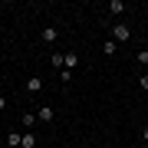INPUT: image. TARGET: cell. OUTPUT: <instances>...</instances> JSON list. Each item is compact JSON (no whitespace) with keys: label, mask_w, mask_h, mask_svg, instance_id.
<instances>
[{"label":"cell","mask_w":148,"mask_h":148,"mask_svg":"<svg viewBox=\"0 0 148 148\" xmlns=\"http://www.w3.org/2000/svg\"><path fill=\"white\" fill-rule=\"evenodd\" d=\"M109 40H115L119 46H122V43H128V40H132V27H128V23H115V27L109 30Z\"/></svg>","instance_id":"obj_1"},{"label":"cell","mask_w":148,"mask_h":148,"mask_svg":"<svg viewBox=\"0 0 148 148\" xmlns=\"http://www.w3.org/2000/svg\"><path fill=\"white\" fill-rule=\"evenodd\" d=\"M106 10H109V16H122V13L128 10V7L122 3V0H109V7H106Z\"/></svg>","instance_id":"obj_2"},{"label":"cell","mask_w":148,"mask_h":148,"mask_svg":"<svg viewBox=\"0 0 148 148\" xmlns=\"http://www.w3.org/2000/svg\"><path fill=\"white\" fill-rule=\"evenodd\" d=\"M36 119L43 122V125H49V122H53V119H56V112H53V109H49V106H43V109H36Z\"/></svg>","instance_id":"obj_3"},{"label":"cell","mask_w":148,"mask_h":148,"mask_svg":"<svg viewBox=\"0 0 148 148\" xmlns=\"http://www.w3.org/2000/svg\"><path fill=\"white\" fill-rule=\"evenodd\" d=\"M40 36H43V43H56L59 40V27H43Z\"/></svg>","instance_id":"obj_4"},{"label":"cell","mask_w":148,"mask_h":148,"mask_svg":"<svg viewBox=\"0 0 148 148\" xmlns=\"http://www.w3.org/2000/svg\"><path fill=\"white\" fill-rule=\"evenodd\" d=\"M36 132H23V138H20V148H36Z\"/></svg>","instance_id":"obj_5"},{"label":"cell","mask_w":148,"mask_h":148,"mask_svg":"<svg viewBox=\"0 0 148 148\" xmlns=\"http://www.w3.org/2000/svg\"><path fill=\"white\" fill-rule=\"evenodd\" d=\"M40 89H43V79H40V76H30V79H27V92H30V95H36Z\"/></svg>","instance_id":"obj_6"},{"label":"cell","mask_w":148,"mask_h":148,"mask_svg":"<svg viewBox=\"0 0 148 148\" xmlns=\"http://www.w3.org/2000/svg\"><path fill=\"white\" fill-rule=\"evenodd\" d=\"M20 138H23V132H7V148H20Z\"/></svg>","instance_id":"obj_7"},{"label":"cell","mask_w":148,"mask_h":148,"mask_svg":"<svg viewBox=\"0 0 148 148\" xmlns=\"http://www.w3.org/2000/svg\"><path fill=\"white\" fill-rule=\"evenodd\" d=\"M76 66H79V53H76V49H69V53H66V69L73 73Z\"/></svg>","instance_id":"obj_8"},{"label":"cell","mask_w":148,"mask_h":148,"mask_svg":"<svg viewBox=\"0 0 148 148\" xmlns=\"http://www.w3.org/2000/svg\"><path fill=\"white\" fill-rule=\"evenodd\" d=\"M102 53H106V56H115L119 53V43L115 40H106V43H102Z\"/></svg>","instance_id":"obj_9"},{"label":"cell","mask_w":148,"mask_h":148,"mask_svg":"<svg viewBox=\"0 0 148 148\" xmlns=\"http://www.w3.org/2000/svg\"><path fill=\"white\" fill-rule=\"evenodd\" d=\"M36 112H27V115H23V128H27V132H33V125H36Z\"/></svg>","instance_id":"obj_10"},{"label":"cell","mask_w":148,"mask_h":148,"mask_svg":"<svg viewBox=\"0 0 148 148\" xmlns=\"http://www.w3.org/2000/svg\"><path fill=\"white\" fill-rule=\"evenodd\" d=\"M49 63H53L56 69H66V53H53V56H49Z\"/></svg>","instance_id":"obj_11"},{"label":"cell","mask_w":148,"mask_h":148,"mask_svg":"<svg viewBox=\"0 0 148 148\" xmlns=\"http://www.w3.org/2000/svg\"><path fill=\"white\" fill-rule=\"evenodd\" d=\"M135 63H138V66H148V46H145V49H138V53H135Z\"/></svg>","instance_id":"obj_12"},{"label":"cell","mask_w":148,"mask_h":148,"mask_svg":"<svg viewBox=\"0 0 148 148\" xmlns=\"http://www.w3.org/2000/svg\"><path fill=\"white\" fill-rule=\"evenodd\" d=\"M138 86H142V89H148V73H142V76H138Z\"/></svg>","instance_id":"obj_13"},{"label":"cell","mask_w":148,"mask_h":148,"mask_svg":"<svg viewBox=\"0 0 148 148\" xmlns=\"http://www.w3.org/2000/svg\"><path fill=\"white\" fill-rule=\"evenodd\" d=\"M3 109H7V95L0 92V112H3Z\"/></svg>","instance_id":"obj_14"},{"label":"cell","mask_w":148,"mask_h":148,"mask_svg":"<svg viewBox=\"0 0 148 148\" xmlns=\"http://www.w3.org/2000/svg\"><path fill=\"white\" fill-rule=\"evenodd\" d=\"M142 142H145V145H148V125H145V128H142Z\"/></svg>","instance_id":"obj_15"},{"label":"cell","mask_w":148,"mask_h":148,"mask_svg":"<svg viewBox=\"0 0 148 148\" xmlns=\"http://www.w3.org/2000/svg\"><path fill=\"white\" fill-rule=\"evenodd\" d=\"M0 148H7V145H0Z\"/></svg>","instance_id":"obj_16"},{"label":"cell","mask_w":148,"mask_h":148,"mask_svg":"<svg viewBox=\"0 0 148 148\" xmlns=\"http://www.w3.org/2000/svg\"><path fill=\"white\" fill-rule=\"evenodd\" d=\"M122 148H125V145H122Z\"/></svg>","instance_id":"obj_17"}]
</instances>
